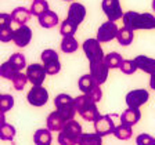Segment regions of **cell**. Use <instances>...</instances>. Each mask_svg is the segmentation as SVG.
Here are the masks:
<instances>
[{"instance_id":"obj_1","label":"cell","mask_w":155,"mask_h":145,"mask_svg":"<svg viewBox=\"0 0 155 145\" xmlns=\"http://www.w3.org/2000/svg\"><path fill=\"white\" fill-rule=\"evenodd\" d=\"M123 25L130 31L137 29H154L155 28V17L150 13H136V11H127L122 15Z\"/></svg>"},{"instance_id":"obj_2","label":"cell","mask_w":155,"mask_h":145,"mask_svg":"<svg viewBox=\"0 0 155 145\" xmlns=\"http://www.w3.org/2000/svg\"><path fill=\"white\" fill-rule=\"evenodd\" d=\"M75 109L79 115L87 122H94V120L100 116V112L97 109V105L87 94H82V95L74 98Z\"/></svg>"},{"instance_id":"obj_3","label":"cell","mask_w":155,"mask_h":145,"mask_svg":"<svg viewBox=\"0 0 155 145\" xmlns=\"http://www.w3.org/2000/svg\"><path fill=\"white\" fill-rule=\"evenodd\" d=\"M82 126L74 119L68 120L58 135V144L60 145H78V140L82 134Z\"/></svg>"},{"instance_id":"obj_4","label":"cell","mask_w":155,"mask_h":145,"mask_svg":"<svg viewBox=\"0 0 155 145\" xmlns=\"http://www.w3.org/2000/svg\"><path fill=\"white\" fill-rule=\"evenodd\" d=\"M54 106L57 112L62 116V119L65 122L72 120L76 115V109H75V104H74V98L68 94H58L54 98Z\"/></svg>"},{"instance_id":"obj_5","label":"cell","mask_w":155,"mask_h":145,"mask_svg":"<svg viewBox=\"0 0 155 145\" xmlns=\"http://www.w3.org/2000/svg\"><path fill=\"white\" fill-rule=\"evenodd\" d=\"M43 62V68L47 75H57L58 72L61 71V62H60V58H58V54L51 50V48H47L40 55Z\"/></svg>"},{"instance_id":"obj_6","label":"cell","mask_w":155,"mask_h":145,"mask_svg":"<svg viewBox=\"0 0 155 145\" xmlns=\"http://www.w3.org/2000/svg\"><path fill=\"white\" fill-rule=\"evenodd\" d=\"M83 51L86 54L89 62L100 61L104 58V51L101 48V44L97 39H87L83 43Z\"/></svg>"},{"instance_id":"obj_7","label":"cell","mask_w":155,"mask_h":145,"mask_svg":"<svg viewBox=\"0 0 155 145\" xmlns=\"http://www.w3.org/2000/svg\"><path fill=\"white\" fill-rule=\"evenodd\" d=\"M115 115H100L94 120V130L97 134H100L101 137L108 134H112L114 129H115Z\"/></svg>"},{"instance_id":"obj_8","label":"cell","mask_w":155,"mask_h":145,"mask_svg":"<svg viewBox=\"0 0 155 145\" xmlns=\"http://www.w3.org/2000/svg\"><path fill=\"white\" fill-rule=\"evenodd\" d=\"M101 7H103V11L107 15L108 21H111V22H115V21L122 18L123 11L119 0H103Z\"/></svg>"},{"instance_id":"obj_9","label":"cell","mask_w":155,"mask_h":145,"mask_svg":"<svg viewBox=\"0 0 155 145\" xmlns=\"http://www.w3.org/2000/svg\"><path fill=\"white\" fill-rule=\"evenodd\" d=\"M26 100L32 106H43L47 104L48 101V91L46 90L43 86H33L29 90Z\"/></svg>"},{"instance_id":"obj_10","label":"cell","mask_w":155,"mask_h":145,"mask_svg":"<svg viewBox=\"0 0 155 145\" xmlns=\"http://www.w3.org/2000/svg\"><path fill=\"white\" fill-rule=\"evenodd\" d=\"M25 75H26V77H28L29 83H32V86H42L47 73H46L43 65L31 64L29 66H26V73Z\"/></svg>"},{"instance_id":"obj_11","label":"cell","mask_w":155,"mask_h":145,"mask_svg":"<svg viewBox=\"0 0 155 145\" xmlns=\"http://www.w3.org/2000/svg\"><path fill=\"white\" fill-rule=\"evenodd\" d=\"M116 33H118V26L115 22H111V21H107V22L101 24L98 31H97V40L100 43H107L111 42L116 37Z\"/></svg>"},{"instance_id":"obj_12","label":"cell","mask_w":155,"mask_h":145,"mask_svg":"<svg viewBox=\"0 0 155 145\" xmlns=\"http://www.w3.org/2000/svg\"><path fill=\"white\" fill-rule=\"evenodd\" d=\"M150 98V94L147 90L144 89H137V90H133L130 93H127L126 95V104L129 108H137L139 109L141 105H144Z\"/></svg>"},{"instance_id":"obj_13","label":"cell","mask_w":155,"mask_h":145,"mask_svg":"<svg viewBox=\"0 0 155 145\" xmlns=\"http://www.w3.org/2000/svg\"><path fill=\"white\" fill-rule=\"evenodd\" d=\"M108 66L104 64L103 60L100 61H94V62H90V76L93 77L96 80L97 84H103L107 82V77H108Z\"/></svg>"},{"instance_id":"obj_14","label":"cell","mask_w":155,"mask_h":145,"mask_svg":"<svg viewBox=\"0 0 155 145\" xmlns=\"http://www.w3.org/2000/svg\"><path fill=\"white\" fill-rule=\"evenodd\" d=\"M32 40V29L26 25H19L13 32V42L18 47H26Z\"/></svg>"},{"instance_id":"obj_15","label":"cell","mask_w":155,"mask_h":145,"mask_svg":"<svg viewBox=\"0 0 155 145\" xmlns=\"http://www.w3.org/2000/svg\"><path fill=\"white\" fill-rule=\"evenodd\" d=\"M84 17H86V7L81 3H71L67 15L68 21H71L74 25L79 26L84 19Z\"/></svg>"},{"instance_id":"obj_16","label":"cell","mask_w":155,"mask_h":145,"mask_svg":"<svg viewBox=\"0 0 155 145\" xmlns=\"http://www.w3.org/2000/svg\"><path fill=\"white\" fill-rule=\"evenodd\" d=\"M134 62H136V66L137 69H141L143 72L145 73H155V60L154 58H150L147 55H137L134 58Z\"/></svg>"},{"instance_id":"obj_17","label":"cell","mask_w":155,"mask_h":145,"mask_svg":"<svg viewBox=\"0 0 155 145\" xmlns=\"http://www.w3.org/2000/svg\"><path fill=\"white\" fill-rule=\"evenodd\" d=\"M141 119V113L137 108H127L126 111H123L122 115H120V122L123 124H127V126H134L136 123L139 122Z\"/></svg>"},{"instance_id":"obj_18","label":"cell","mask_w":155,"mask_h":145,"mask_svg":"<svg viewBox=\"0 0 155 145\" xmlns=\"http://www.w3.org/2000/svg\"><path fill=\"white\" fill-rule=\"evenodd\" d=\"M46 123H47V129L50 130V131H61V129L64 127V124L67 122L62 119V116L60 115L57 111H54V112H51L47 116Z\"/></svg>"},{"instance_id":"obj_19","label":"cell","mask_w":155,"mask_h":145,"mask_svg":"<svg viewBox=\"0 0 155 145\" xmlns=\"http://www.w3.org/2000/svg\"><path fill=\"white\" fill-rule=\"evenodd\" d=\"M10 15H11L13 22L18 24V25H26V22L31 18V13H29V10L25 8V7H17V8L13 10V13L10 14Z\"/></svg>"},{"instance_id":"obj_20","label":"cell","mask_w":155,"mask_h":145,"mask_svg":"<svg viewBox=\"0 0 155 145\" xmlns=\"http://www.w3.org/2000/svg\"><path fill=\"white\" fill-rule=\"evenodd\" d=\"M39 18V24L42 28H46V29H50V28H54L60 21H58V15L54 13V11H50L47 10L45 14H42Z\"/></svg>"},{"instance_id":"obj_21","label":"cell","mask_w":155,"mask_h":145,"mask_svg":"<svg viewBox=\"0 0 155 145\" xmlns=\"http://www.w3.org/2000/svg\"><path fill=\"white\" fill-rule=\"evenodd\" d=\"M78 145H103V137L97 133H82Z\"/></svg>"},{"instance_id":"obj_22","label":"cell","mask_w":155,"mask_h":145,"mask_svg":"<svg viewBox=\"0 0 155 145\" xmlns=\"http://www.w3.org/2000/svg\"><path fill=\"white\" fill-rule=\"evenodd\" d=\"M53 137L48 129H39L33 134V142L35 145H51Z\"/></svg>"},{"instance_id":"obj_23","label":"cell","mask_w":155,"mask_h":145,"mask_svg":"<svg viewBox=\"0 0 155 145\" xmlns=\"http://www.w3.org/2000/svg\"><path fill=\"white\" fill-rule=\"evenodd\" d=\"M96 86H97L96 80H94L90 75H83V76L78 80V87H79V90L83 94H89Z\"/></svg>"},{"instance_id":"obj_24","label":"cell","mask_w":155,"mask_h":145,"mask_svg":"<svg viewBox=\"0 0 155 145\" xmlns=\"http://www.w3.org/2000/svg\"><path fill=\"white\" fill-rule=\"evenodd\" d=\"M103 61H104V64L108 66V69H116V68L120 66L123 58H122V55H120L119 53L112 51V53H110V54L104 55Z\"/></svg>"},{"instance_id":"obj_25","label":"cell","mask_w":155,"mask_h":145,"mask_svg":"<svg viewBox=\"0 0 155 145\" xmlns=\"http://www.w3.org/2000/svg\"><path fill=\"white\" fill-rule=\"evenodd\" d=\"M115 39H118L119 44L129 46V44H132L133 39H134V33H133V31H130V29H127L126 26H123V28L118 29V33H116Z\"/></svg>"},{"instance_id":"obj_26","label":"cell","mask_w":155,"mask_h":145,"mask_svg":"<svg viewBox=\"0 0 155 145\" xmlns=\"http://www.w3.org/2000/svg\"><path fill=\"white\" fill-rule=\"evenodd\" d=\"M132 126H127V124H123L120 123L119 126H115V129H114L112 134L115 135L118 140H122V141H126V140H129L132 137Z\"/></svg>"},{"instance_id":"obj_27","label":"cell","mask_w":155,"mask_h":145,"mask_svg":"<svg viewBox=\"0 0 155 145\" xmlns=\"http://www.w3.org/2000/svg\"><path fill=\"white\" fill-rule=\"evenodd\" d=\"M78 40L74 37V36H64L61 42V50L65 54H71V53H75L78 50Z\"/></svg>"},{"instance_id":"obj_28","label":"cell","mask_w":155,"mask_h":145,"mask_svg":"<svg viewBox=\"0 0 155 145\" xmlns=\"http://www.w3.org/2000/svg\"><path fill=\"white\" fill-rule=\"evenodd\" d=\"M15 138V127L8 123L0 126V140L2 141H14Z\"/></svg>"},{"instance_id":"obj_29","label":"cell","mask_w":155,"mask_h":145,"mask_svg":"<svg viewBox=\"0 0 155 145\" xmlns=\"http://www.w3.org/2000/svg\"><path fill=\"white\" fill-rule=\"evenodd\" d=\"M47 10H48V3L46 0H33L32 6L29 8V13H31V15L40 17L42 14H45Z\"/></svg>"},{"instance_id":"obj_30","label":"cell","mask_w":155,"mask_h":145,"mask_svg":"<svg viewBox=\"0 0 155 145\" xmlns=\"http://www.w3.org/2000/svg\"><path fill=\"white\" fill-rule=\"evenodd\" d=\"M17 72H19V71H17L15 68L10 64L8 61L3 62V64L0 65V76L4 77V79H7V80H11Z\"/></svg>"},{"instance_id":"obj_31","label":"cell","mask_w":155,"mask_h":145,"mask_svg":"<svg viewBox=\"0 0 155 145\" xmlns=\"http://www.w3.org/2000/svg\"><path fill=\"white\" fill-rule=\"evenodd\" d=\"M8 62L19 72L22 71L24 68H26V60H25V57H24L21 53H15V54H13L11 57H10Z\"/></svg>"},{"instance_id":"obj_32","label":"cell","mask_w":155,"mask_h":145,"mask_svg":"<svg viewBox=\"0 0 155 145\" xmlns=\"http://www.w3.org/2000/svg\"><path fill=\"white\" fill-rule=\"evenodd\" d=\"M14 106V97L10 94H0V112H8Z\"/></svg>"},{"instance_id":"obj_33","label":"cell","mask_w":155,"mask_h":145,"mask_svg":"<svg viewBox=\"0 0 155 145\" xmlns=\"http://www.w3.org/2000/svg\"><path fill=\"white\" fill-rule=\"evenodd\" d=\"M11 83H13L15 90L21 91V90H24L25 84L28 83V77H26V75L22 73V72H17V73L14 75V77L11 79Z\"/></svg>"},{"instance_id":"obj_34","label":"cell","mask_w":155,"mask_h":145,"mask_svg":"<svg viewBox=\"0 0 155 145\" xmlns=\"http://www.w3.org/2000/svg\"><path fill=\"white\" fill-rule=\"evenodd\" d=\"M76 29H78L76 25H74L71 21H68V19L65 18L61 22V25H60V33H61L62 36H74L75 32H76Z\"/></svg>"},{"instance_id":"obj_35","label":"cell","mask_w":155,"mask_h":145,"mask_svg":"<svg viewBox=\"0 0 155 145\" xmlns=\"http://www.w3.org/2000/svg\"><path fill=\"white\" fill-rule=\"evenodd\" d=\"M119 68H120V71H122V73H125V75H133L137 71L134 60H123Z\"/></svg>"},{"instance_id":"obj_36","label":"cell","mask_w":155,"mask_h":145,"mask_svg":"<svg viewBox=\"0 0 155 145\" xmlns=\"http://www.w3.org/2000/svg\"><path fill=\"white\" fill-rule=\"evenodd\" d=\"M13 32L14 29L11 26H6V28H0V42L8 43L13 40Z\"/></svg>"},{"instance_id":"obj_37","label":"cell","mask_w":155,"mask_h":145,"mask_svg":"<svg viewBox=\"0 0 155 145\" xmlns=\"http://www.w3.org/2000/svg\"><path fill=\"white\" fill-rule=\"evenodd\" d=\"M136 144L137 145H154V138L150 134H140L136 138Z\"/></svg>"},{"instance_id":"obj_38","label":"cell","mask_w":155,"mask_h":145,"mask_svg":"<svg viewBox=\"0 0 155 145\" xmlns=\"http://www.w3.org/2000/svg\"><path fill=\"white\" fill-rule=\"evenodd\" d=\"M87 95L90 97V98H91V100H93L96 104L98 102V101L103 98V91H101V89H100V84H97V86L94 87L93 90H91L90 93L87 94Z\"/></svg>"},{"instance_id":"obj_39","label":"cell","mask_w":155,"mask_h":145,"mask_svg":"<svg viewBox=\"0 0 155 145\" xmlns=\"http://www.w3.org/2000/svg\"><path fill=\"white\" fill-rule=\"evenodd\" d=\"M11 15L7 13H0V28H6V26H11Z\"/></svg>"},{"instance_id":"obj_40","label":"cell","mask_w":155,"mask_h":145,"mask_svg":"<svg viewBox=\"0 0 155 145\" xmlns=\"http://www.w3.org/2000/svg\"><path fill=\"white\" fill-rule=\"evenodd\" d=\"M150 87L155 91V73H152L151 77H150Z\"/></svg>"},{"instance_id":"obj_41","label":"cell","mask_w":155,"mask_h":145,"mask_svg":"<svg viewBox=\"0 0 155 145\" xmlns=\"http://www.w3.org/2000/svg\"><path fill=\"white\" fill-rule=\"evenodd\" d=\"M3 123H6V116H4L3 112H0V126L3 124Z\"/></svg>"},{"instance_id":"obj_42","label":"cell","mask_w":155,"mask_h":145,"mask_svg":"<svg viewBox=\"0 0 155 145\" xmlns=\"http://www.w3.org/2000/svg\"><path fill=\"white\" fill-rule=\"evenodd\" d=\"M152 10L155 11V0H152Z\"/></svg>"},{"instance_id":"obj_43","label":"cell","mask_w":155,"mask_h":145,"mask_svg":"<svg viewBox=\"0 0 155 145\" xmlns=\"http://www.w3.org/2000/svg\"><path fill=\"white\" fill-rule=\"evenodd\" d=\"M65 2H72V0H65Z\"/></svg>"},{"instance_id":"obj_44","label":"cell","mask_w":155,"mask_h":145,"mask_svg":"<svg viewBox=\"0 0 155 145\" xmlns=\"http://www.w3.org/2000/svg\"><path fill=\"white\" fill-rule=\"evenodd\" d=\"M154 145H155V138H154Z\"/></svg>"}]
</instances>
